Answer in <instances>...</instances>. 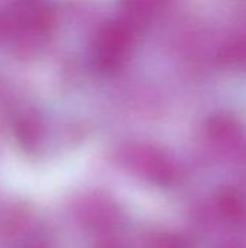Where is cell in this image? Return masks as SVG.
<instances>
[{
  "mask_svg": "<svg viewBox=\"0 0 246 248\" xmlns=\"http://www.w3.org/2000/svg\"><path fill=\"white\" fill-rule=\"evenodd\" d=\"M222 65L226 68L246 73V35H241L229 41L219 54Z\"/></svg>",
  "mask_w": 246,
  "mask_h": 248,
  "instance_id": "obj_5",
  "label": "cell"
},
{
  "mask_svg": "<svg viewBox=\"0 0 246 248\" xmlns=\"http://www.w3.org/2000/svg\"><path fill=\"white\" fill-rule=\"evenodd\" d=\"M135 44V28L123 19L104 23L96 33L91 57L94 67L106 74L119 71L129 60Z\"/></svg>",
  "mask_w": 246,
  "mask_h": 248,
  "instance_id": "obj_1",
  "label": "cell"
},
{
  "mask_svg": "<svg viewBox=\"0 0 246 248\" xmlns=\"http://www.w3.org/2000/svg\"><path fill=\"white\" fill-rule=\"evenodd\" d=\"M122 160L132 171L151 182H170L175 173L171 158L167 157L161 150L151 145H128L122 151Z\"/></svg>",
  "mask_w": 246,
  "mask_h": 248,
  "instance_id": "obj_2",
  "label": "cell"
},
{
  "mask_svg": "<svg viewBox=\"0 0 246 248\" xmlns=\"http://www.w3.org/2000/svg\"><path fill=\"white\" fill-rule=\"evenodd\" d=\"M232 248H241V247H232Z\"/></svg>",
  "mask_w": 246,
  "mask_h": 248,
  "instance_id": "obj_6",
  "label": "cell"
},
{
  "mask_svg": "<svg viewBox=\"0 0 246 248\" xmlns=\"http://www.w3.org/2000/svg\"><path fill=\"white\" fill-rule=\"evenodd\" d=\"M170 3L171 0H120V19L136 29L159 17Z\"/></svg>",
  "mask_w": 246,
  "mask_h": 248,
  "instance_id": "obj_3",
  "label": "cell"
},
{
  "mask_svg": "<svg viewBox=\"0 0 246 248\" xmlns=\"http://www.w3.org/2000/svg\"><path fill=\"white\" fill-rule=\"evenodd\" d=\"M207 137L217 145L231 147L241 141L242 125L232 115L217 113L213 115L206 125Z\"/></svg>",
  "mask_w": 246,
  "mask_h": 248,
  "instance_id": "obj_4",
  "label": "cell"
}]
</instances>
